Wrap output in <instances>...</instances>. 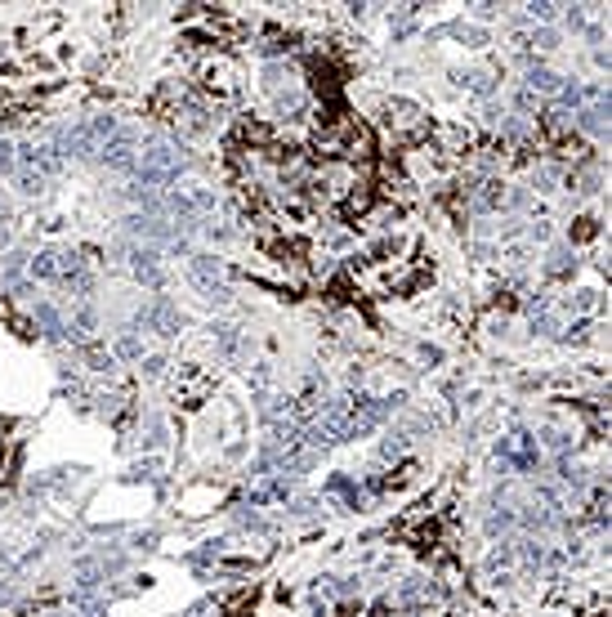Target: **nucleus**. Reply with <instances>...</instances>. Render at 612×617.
Here are the masks:
<instances>
[{
	"mask_svg": "<svg viewBox=\"0 0 612 617\" xmlns=\"http://www.w3.org/2000/svg\"><path fill=\"white\" fill-rule=\"evenodd\" d=\"M603 108H585V112H576V125H581V130H590V134H603Z\"/></svg>",
	"mask_w": 612,
	"mask_h": 617,
	"instance_id": "1",
	"label": "nucleus"
},
{
	"mask_svg": "<svg viewBox=\"0 0 612 617\" xmlns=\"http://www.w3.org/2000/svg\"><path fill=\"white\" fill-rule=\"evenodd\" d=\"M528 81H532V90H554V76H550L546 67H532V76H528Z\"/></svg>",
	"mask_w": 612,
	"mask_h": 617,
	"instance_id": "2",
	"label": "nucleus"
}]
</instances>
